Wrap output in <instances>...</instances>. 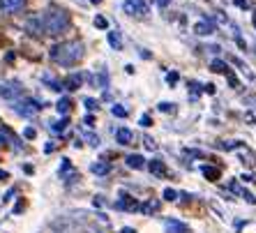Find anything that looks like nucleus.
<instances>
[{"instance_id": "3", "label": "nucleus", "mask_w": 256, "mask_h": 233, "mask_svg": "<svg viewBox=\"0 0 256 233\" xmlns=\"http://www.w3.org/2000/svg\"><path fill=\"white\" fill-rule=\"evenodd\" d=\"M44 104H40V102H35V100H14V104H12V108L16 111L18 116H24V118H32V116L42 108Z\"/></svg>"}, {"instance_id": "27", "label": "nucleus", "mask_w": 256, "mask_h": 233, "mask_svg": "<svg viewBox=\"0 0 256 233\" xmlns=\"http://www.w3.org/2000/svg\"><path fill=\"white\" fill-rule=\"evenodd\" d=\"M160 111H164V114H168V111H171V114H173V111H176V106H173V104H168V102H162L160 104Z\"/></svg>"}, {"instance_id": "20", "label": "nucleus", "mask_w": 256, "mask_h": 233, "mask_svg": "<svg viewBox=\"0 0 256 233\" xmlns=\"http://www.w3.org/2000/svg\"><path fill=\"white\" fill-rule=\"evenodd\" d=\"M212 72H222V74H228L231 70H228L226 62H222V60H212V67H210Z\"/></svg>"}, {"instance_id": "15", "label": "nucleus", "mask_w": 256, "mask_h": 233, "mask_svg": "<svg viewBox=\"0 0 256 233\" xmlns=\"http://www.w3.org/2000/svg\"><path fill=\"white\" fill-rule=\"evenodd\" d=\"M90 171L95 176H106L108 171H111V164H106V162H95V164H90Z\"/></svg>"}, {"instance_id": "33", "label": "nucleus", "mask_w": 256, "mask_h": 233, "mask_svg": "<svg viewBox=\"0 0 256 233\" xmlns=\"http://www.w3.org/2000/svg\"><path fill=\"white\" fill-rule=\"evenodd\" d=\"M203 90H206L208 95H212V92H214V86H212V84H208V86H206V88H203Z\"/></svg>"}, {"instance_id": "5", "label": "nucleus", "mask_w": 256, "mask_h": 233, "mask_svg": "<svg viewBox=\"0 0 256 233\" xmlns=\"http://www.w3.org/2000/svg\"><path fill=\"white\" fill-rule=\"evenodd\" d=\"M21 95H24V88H21L16 81H0V97L14 102V100H18Z\"/></svg>"}, {"instance_id": "31", "label": "nucleus", "mask_w": 256, "mask_h": 233, "mask_svg": "<svg viewBox=\"0 0 256 233\" xmlns=\"http://www.w3.org/2000/svg\"><path fill=\"white\" fill-rule=\"evenodd\" d=\"M166 81H168V84H176V81H178V74H176V72H173V74H168V76H166Z\"/></svg>"}, {"instance_id": "19", "label": "nucleus", "mask_w": 256, "mask_h": 233, "mask_svg": "<svg viewBox=\"0 0 256 233\" xmlns=\"http://www.w3.org/2000/svg\"><path fill=\"white\" fill-rule=\"evenodd\" d=\"M70 108H72V102L67 100V97H62V100H60V102L56 104V111H58V114H62V116H65L67 111H70Z\"/></svg>"}, {"instance_id": "17", "label": "nucleus", "mask_w": 256, "mask_h": 233, "mask_svg": "<svg viewBox=\"0 0 256 233\" xmlns=\"http://www.w3.org/2000/svg\"><path fill=\"white\" fill-rule=\"evenodd\" d=\"M138 208H141L143 215H152V212H157V210H160V201H152V198H150V201H146V204L138 206Z\"/></svg>"}, {"instance_id": "25", "label": "nucleus", "mask_w": 256, "mask_h": 233, "mask_svg": "<svg viewBox=\"0 0 256 233\" xmlns=\"http://www.w3.org/2000/svg\"><path fill=\"white\" fill-rule=\"evenodd\" d=\"M95 26H97V28H102V30H106L108 28V21L104 16H95Z\"/></svg>"}, {"instance_id": "34", "label": "nucleus", "mask_w": 256, "mask_h": 233, "mask_svg": "<svg viewBox=\"0 0 256 233\" xmlns=\"http://www.w3.org/2000/svg\"><path fill=\"white\" fill-rule=\"evenodd\" d=\"M157 5H160V7H168V5H171V0H157Z\"/></svg>"}, {"instance_id": "22", "label": "nucleus", "mask_w": 256, "mask_h": 233, "mask_svg": "<svg viewBox=\"0 0 256 233\" xmlns=\"http://www.w3.org/2000/svg\"><path fill=\"white\" fill-rule=\"evenodd\" d=\"M111 114L118 116V118H127V108L120 106V104H114V106H111Z\"/></svg>"}, {"instance_id": "32", "label": "nucleus", "mask_w": 256, "mask_h": 233, "mask_svg": "<svg viewBox=\"0 0 256 233\" xmlns=\"http://www.w3.org/2000/svg\"><path fill=\"white\" fill-rule=\"evenodd\" d=\"M86 125L92 127V125H95V118H92V116H86Z\"/></svg>"}, {"instance_id": "39", "label": "nucleus", "mask_w": 256, "mask_h": 233, "mask_svg": "<svg viewBox=\"0 0 256 233\" xmlns=\"http://www.w3.org/2000/svg\"><path fill=\"white\" fill-rule=\"evenodd\" d=\"M90 2H92V5H100V2H102V0H90Z\"/></svg>"}, {"instance_id": "16", "label": "nucleus", "mask_w": 256, "mask_h": 233, "mask_svg": "<svg viewBox=\"0 0 256 233\" xmlns=\"http://www.w3.org/2000/svg\"><path fill=\"white\" fill-rule=\"evenodd\" d=\"M125 162H127V166L130 168H143L146 166V160H143L141 155H127Z\"/></svg>"}, {"instance_id": "14", "label": "nucleus", "mask_w": 256, "mask_h": 233, "mask_svg": "<svg viewBox=\"0 0 256 233\" xmlns=\"http://www.w3.org/2000/svg\"><path fill=\"white\" fill-rule=\"evenodd\" d=\"M106 40H108V44H111V48H116V51H120V48H122V37H120L118 30H108Z\"/></svg>"}, {"instance_id": "9", "label": "nucleus", "mask_w": 256, "mask_h": 233, "mask_svg": "<svg viewBox=\"0 0 256 233\" xmlns=\"http://www.w3.org/2000/svg\"><path fill=\"white\" fill-rule=\"evenodd\" d=\"M164 228H166V233H190V226L185 222H178V220H166Z\"/></svg>"}, {"instance_id": "4", "label": "nucleus", "mask_w": 256, "mask_h": 233, "mask_svg": "<svg viewBox=\"0 0 256 233\" xmlns=\"http://www.w3.org/2000/svg\"><path fill=\"white\" fill-rule=\"evenodd\" d=\"M122 10H125V14H130V16L143 18L148 14V2H146V0H125V2H122Z\"/></svg>"}, {"instance_id": "8", "label": "nucleus", "mask_w": 256, "mask_h": 233, "mask_svg": "<svg viewBox=\"0 0 256 233\" xmlns=\"http://www.w3.org/2000/svg\"><path fill=\"white\" fill-rule=\"evenodd\" d=\"M214 24L210 21V18H201V21H196V26H194V32L196 35H201V37H206V35H212L214 32Z\"/></svg>"}, {"instance_id": "6", "label": "nucleus", "mask_w": 256, "mask_h": 233, "mask_svg": "<svg viewBox=\"0 0 256 233\" xmlns=\"http://www.w3.org/2000/svg\"><path fill=\"white\" fill-rule=\"evenodd\" d=\"M26 0H0V14H16L24 10Z\"/></svg>"}, {"instance_id": "26", "label": "nucleus", "mask_w": 256, "mask_h": 233, "mask_svg": "<svg viewBox=\"0 0 256 233\" xmlns=\"http://www.w3.org/2000/svg\"><path fill=\"white\" fill-rule=\"evenodd\" d=\"M84 104H86V108H88V111H95V108L100 106V104H97V100H92V97H88Z\"/></svg>"}, {"instance_id": "35", "label": "nucleus", "mask_w": 256, "mask_h": 233, "mask_svg": "<svg viewBox=\"0 0 256 233\" xmlns=\"http://www.w3.org/2000/svg\"><path fill=\"white\" fill-rule=\"evenodd\" d=\"M236 5H238V7H247L250 2H247V0H236Z\"/></svg>"}, {"instance_id": "2", "label": "nucleus", "mask_w": 256, "mask_h": 233, "mask_svg": "<svg viewBox=\"0 0 256 233\" xmlns=\"http://www.w3.org/2000/svg\"><path fill=\"white\" fill-rule=\"evenodd\" d=\"M40 18H42L44 32H48V35H62V32L70 28V24H72L70 14H67L62 7H56V5L48 7Z\"/></svg>"}, {"instance_id": "12", "label": "nucleus", "mask_w": 256, "mask_h": 233, "mask_svg": "<svg viewBox=\"0 0 256 233\" xmlns=\"http://www.w3.org/2000/svg\"><path fill=\"white\" fill-rule=\"evenodd\" d=\"M228 187H231V192H236L238 196H242L244 201H250V204H254V206H256V196H254V194H252V192H247V190H244V187H240L238 182H231V185H228Z\"/></svg>"}, {"instance_id": "29", "label": "nucleus", "mask_w": 256, "mask_h": 233, "mask_svg": "<svg viewBox=\"0 0 256 233\" xmlns=\"http://www.w3.org/2000/svg\"><path fill=\"white\" fill-rule=\"evenodd\" d=\"M141 125H143V127H150V125H152V122H150V116H148V114L141 116Z\"/></svg>"}, {"instance_id": "28", "label": "nucleus", "mask_w": 256, "mask_h": 233, "mask_svg": "<svg viewBox=\"0 0 256 233\" xmlns=\"http://www.w3.org/2000/svg\"><path fill=\"white\" fill-rule=\"evenodd\" d=\"M35 134H37L35 127H26V130H24V136L26 138H35Z\"/></svg>"}, {"instance_id": "18", "label": "nucleus", "mask_w": 256, "mask_h": 233, "mask_svg": "<svg viewBox=\"0 0 256 233\" xmlns=\"http://www.w3.org/2000/svg\"><path fill=\"white\" fill-rule=\"evenodd\" d=\"M201 171H203V176H206L208 180H220V176H222L220 168H217V166H208V164H206V166H201Z\"/></svg>"}, {"instance_id": "36", "label": "nucleus", "mask_w": 256, "mask_h": 233, "mask_svg": "<svg viewBox=\"0 0 256 233\" xmlns=\"http://www.w3.org/2000/svg\"><path fill=\"white\" fill-rule=\"evenodd\" d=\"M120 233H136V228H132V226H125V228H122V231H120Z\"/></svg>"}, {"instance_id": "7", "label": "nucleus", "mask_w": 256, "mask_h": 233, "mask_svg": "<svg viewBox=\"0 0 256 233\" xmlns=\"http://www.w3.org/2000/svg\"><path fill=\"white\" fill-rule=\"evenodd\" d=\"M116 208L118 210H130V212H134V210H138V204H136V198L130 196V194H120V198L116 201Z\"/></svg>"}, {"instance_id": "13", "label": "nucleus", "mask_w": 256, "mask_h": 233, "mask_svg": "<svg viewBox=\"0 0 256 233\" xmlns=\"http://www.w3.org/2000/svg\"><path fill=\"white\" fill-rule=\"evenodd\" d=\"M81 84H84V74H70L65 78V88H70V90L81 88Z\"/></svg>"}, {"instance_id": "10", "label": "nucleus", "mask_w": 256, "mask_h": 233, "mask_svg": "<svg viewBox=\"0 0 256 233\" xmlns=\"http://www.w3.org/2000/svg\"><path fill=\"white\" fill-rule=\"evenodd\" d=\"M150 174L155 176V178H166V174H168V168H166V164L162 160H152L150 162Z\"/></svg>"}, {"instance_id": "30", "label": "nucleus", "mask_w": 256, "mask_h": 233, "mask_svg": "<svg viewBox=\"0 0 256 233\" xmlns=\"http://www.w3.org/2000/svg\"><path fill=\"white\" fill-rule=\"evenodd\" d=\"M143 141H146V148H150V150L155 148V141H152V138H150V136H146V138H143Z\"/></svg>"}, {"instance_id": "23", "label": "nucleus", "mask_w": 256, "mask_h": 233, "mask_svg": "<svg viewBox=\"0 0 256 233\" xmlns=\"http://www.w3.org/2000/svg\"><path fill=\"white\" fill-rule=\"evenodd\" d=\"M48 127H51V130H54V132H62V130H65V127H67V118H62V120H56V122H51V125H48Z\"/></svg>"}, {"instance_id": "37", "label": "nucleus", "mask_w": 256, "mask_h": 233, "mask_svg": "<svg viewBox=\"0 0 256 233\" xmlns=\"http://www.w3.org/2000/svg\"><path fill=\"white\" fill-rule=\"evenodd\" d=\"M7 178V171H0V180H5Z\"/></svg>"}, {"instance_id": "1", "label": "nucleus", "mask_w": 256, "mask_h": 233, "mask_svg": "<svg viewBox=\"0 0 256 233\" xmlns=\"http://www.w3.org/2000/svg\"><path fill=\"white\" fill-rule=\"evenodd\" d=\"M48 56H51V60H54L56 65L72 67V65H76L78 60L86 56V46H84L81 40H70V42L56 44Z\"/></svg>"}, {"instance_id": "11", "label": "nucleus", "mask_w": 256, "mask_h": 233, "mask_svg": "<svg viewBox=\"0 0 256 233\" xmlns=\"http://www.w3.org/2000/svg\"><path fill=\"white\" fill-rule=\"evenodd\" d=\"M116 141H118L120 146H130L132 141H134V134H132V130H127V127H118V130H116Z\"/></svg>"}, {"instance_id": "38", "label": "nucleus", "mask_w": 256, "mask_h": 233, "mask_svg": "<svg viewBox=\"0 0 256 233\" xmlns=\"http://www.w3.org/2000/svg\"><path fill=\"white\" fill-rule=\"evenodd\" d=\"M252 21H254V28H256V12L252 14Z\"/></svg>"}, {"instance_id": "24", "label": "nucleus", "mask_w": 256, "mask_h": 233, "mask_svg": "<svg viewBox=\"0 0 256 233\" xmlns=\"http://www.w3.org/2000/svg\"><path fill=\"white\" fill-rule=\"evenodd\" d=\"M164 198H166V201H176V198H178V192L166 187V190H164Z\"/></svg>"}, {"instance_id": "21", "label": "nucleus", "mask_w": 256, "mask_h": 233, "mask_svg": "<svg viewBox=\"0 0 256 233\" xmlns=\"http://www.w3.org/2000/svg\"><path fill=\"white\" fill-rule=\"evenodd\" d=\"M84 138L88 141L90 146H92V148H97V146H100V136H97L95 132H84Z\"/></svg>"}]
</instances>
